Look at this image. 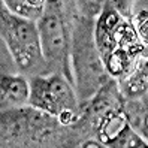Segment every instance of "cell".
<instances>
[{"label":"cell","mask_w":148,"mask_h":148,"mask_svg":"<svg viewBox=\"0 0 148 148\" xmlns=\"http://www.w3.org/2000/svg\"><path fill=\"white\" fill-rule=\"evenodd\" d=\"M135 27H136L139 39L145 45L144 57H147V54H148V12L147 11H141L136 15V25Z\"/></svg>","instance_id":"10"},{"label":"cell","mask_w":148,"mask_h":148,"mask_svg":"<svg viewBox=\"0 0 148 148\" xmlns=\"http://www.w3.org/2000/svg\"><path fill=\"white\" fill-rule=\"evenodd\" d=\"M2 5L15 16L38 23L45 12L47 2L43 0H3Z\"/></svg>","instance_id":"9"},{"label":"cell","mask_w":148,"mask_h":148,"mask_svg":"<svg viewBox=\"0 0 148 148\" xmlns=\"http://www.w3.org/2000/svg\"><path fill=\"white\" fill-rule=\"evenodd\" d=\"M0 34L21 75L34 78L48 75V67L42 53L38 23L12 15L2 5Z\"/></svg>","instance_id":"3"},{"label":"cell","mask_w":148,"mask_h":148,"mask_svg":"<svg viewBox=\"0 0 148 148\" xmlns=\"http://www.w3.org/2000/svg\"><path fill=\"white\" fill-rule=\"evenodd\" d=\"M38 29L48 75H63L75 87L72 71L73 3L47 2L45 12L38 21Z\"/></svg>","instance_id":"2"},{"label":"cell","mask_w":148,"mask_h":148,"mask_svg":"<svg viewBox=\"0 0 148 148\" xmlns=\"http://www.w3.org/2000/svg\"><path fill=\"white\" fill-rule=\"evenodd\" d=\"M117 82L120 87V91L126 100L136 99L147 94L148 93V57H144L129 76Z\"/></svg>","instance_id":"7"},{"label":"cell","mask_w":148,"mask_h":148,"mask_svg":"<svg viewBox=\"0 0 148 148\" xmlns=\"http://www.w3.org/2000/svg\"><path fill=\"white\" fill-rule=\"evenodd\" d=\"M75 148H82V147H81V144H79V145H78V147H75Z\"/></svg>","instance_id":"11"},{"label":"cell","mask_w":148,"mask_h":148,"mask_svg":"<svg viewBox=\"0 0 148 148\" xmlns=\"http://www.w3.org/2000/svg\"><path fill=\"white\" fill-rule=\"evenodd\" d=\"M123 112L130 127L148 141V93L136 99H127Z\"/></svg>","instance_id":"8"},{"label":"cell","mask_w":148,"mask_h":148,"mask_svg":"<svg viewBox=\"0 0 148 148\" xmlns=\"http://www.w3.org/2000/svg\"><path fill=\"white\" fill-rule=\"evenodd\" d=\"M0 100H2V112L29 106L30 81L24 75L3 73L0 79Z\"/></svg>","instance_id":"5"},{"label":"cell","mask_w":148,"mask_h":148,"mask_svg":"<svg viewBox=\"0 0 148 148\" xmlns=\"http://www.w3.org/2000/svg\"><path fill=\"white\" fill-rule=\"evenodd\" d=\"M129 129H130V124H129V121L124 115L123 109L115 111V112H112V114H109L100 123L97 132H96V139H97L105 148H112V145H114Z\"/></svg>","instance_id":"6"},{"label":"cell","mask_w":148,"mask_h":148,"mask_svg":"<svg viewBox=\"0 0 148 148\" xmlns=\"http://www.w3.org/2000/svg\"><path fill=\"white\" fill-rule=\"evenodd\" d=\"M29 106L43 111L53 117H60L63 112H78L79 102L75 87L63 75L49 73L30 78Z\"/></svg>","instance_id":"4"},{"label":"cell","mask_w":148,"mask_h":148,"mask_svg":"<svg viewBox=\"0 0 148 148\" xmlns=\"http://www.w3.org/2000/svg\"><path fill=\"white\" fill-rule=\"evenodd\" d=\"M73 3V30H72V71L75 78V91L79 106L88 102L105 85L108 75L100 53L94 40L96 20L78 14Z\"/></svg>","instance_id":"1"}]
</instances>
